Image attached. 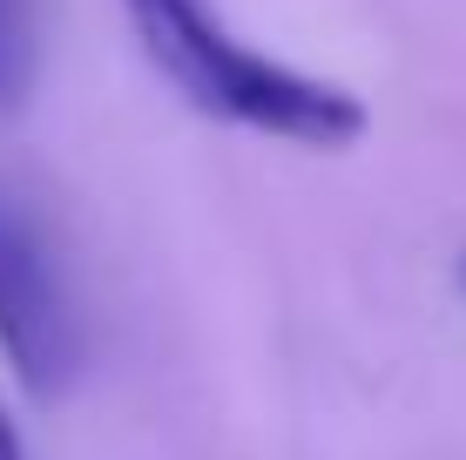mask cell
Wrapping results in <instances>:
<instances>
[{
	"instance_id": "cell-1",
	"label": "cell",
	"mask_w": 466,
	"mask_h": 460,
	"mask_svg": "<svg viewBox=\"0 0 466 460\" xmlns=\"http://www.w3.org/2000/svg\"><path fill=\"white\" fill-rule=\"evenodd\" d=\"M136 41L203 116L257 136H284L304 149H345L365 136V102L325 75H304L278 55H257L223 27L210 0H128Z\"/></svg>"
},
{
	"instance_id": "cell-2",
	"label": "cell",
	"mask_w": 466,
	"mask_h": 460,
	"mask_svg": "<svg viewBox=\"0 0 466 460\" xmlns=\"http://www.w3.org/2000/svg\"><path fill=\"white\" fill-rule=\"evenodd\" d=\"M0 359L35 400H55L75 366V319L35 217L0 197Z\"/></svg>"
},
{
	"instance_id": "cell-3",
	"label": "cell",
	"mask_w": 466,
	"mask_h": 460,
	"mask_svg": "<svg viewBox=\"0 0 466 460\" xmlns=\"http://www.w3.org/2000/svg\"><path fill=\"white\" fill-rule=\"evenodd\" d=\"M41 75V21L35 0H0V108H21Z\"/></svg>"
},
{
	"instance_id": "cell-4",
	"label": "cell",
	"mask_w": 466,
	"mask_h": 460,
	"mask_svg": "<svg viewBox=\"0 0 466 460\" xmlns=\"http://www.w3.org/2000/svg\"><path fill=\"white\" fill-rule=\"evenodd\" d=\"M0 460H27V454H21V434H14L7 414H0Z\"/></svg>"
}]
</instances>
